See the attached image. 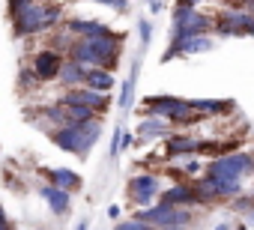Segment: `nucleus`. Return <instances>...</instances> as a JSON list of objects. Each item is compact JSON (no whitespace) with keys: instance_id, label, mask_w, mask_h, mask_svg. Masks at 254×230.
<instances>
[{"instance_id":"15","label":"nucleus","mask_w":254,"mask_h":230,"mask_svg":"<svg viewBox=\"0 0 254 230\" xmlns=\"http://www.w3.org/2000/svg\"><path fill=\"white\" fill-rule=\"evenodd\" d=\"M45 176H48V185H54V188H60V191H66V194H72V191H78V188L84 185L81 173H75V171H69V168H48Z\"/></svg>"},{"instance_id":"6","label":"nucleus","mask_w":254,"mask_h":230,"mask_svg":"<svg viewBox=\"0 0 254 230\" xmlns=\"http://www.w3.org/2000/svg\"><path fill=\"white\" fill-rule=\"evenodd\" d=\"M126 194H129V200L138 206V209H147L159 200L162 194V179L159 173H135L129 182H126Z\"/></svg>"},{"instance_id":"26","label":"nucleus","mask_w":254,"mask_h":230,"mask_svg":"<svg viewBox=\"0 0 254 230\" xmlns=\"http://www.w3.org/2000/svg\"><path fill=\"white\" fill-rule=\"evenodd\" d=\"M114 230H153V227H147L144 221H135V218H123L114 224Z\"/></svg>"},{"instance_id":"20","label":"nucleus","mask_w":254,"mask_h":230,"mask_svg":"<svg viewBox=\"0 0 254 230\" xmlns=\"http://www.w3.org/2000/svg\"><path fill=\"white\" fill-rule=\"evenodd\" d=\"M39 117H42V120H48L54 129H63V126H69V123H66V111H63L57 102H54V105H45V108L39 111ZM54 129H51V132H54Z\"/></svg>"},{"instance_id":"38","label":"nucleus","mask_w":254,"mask_h":230,"mask_svg":"<svg viewBox=\"0 0 254 230\" xmlns=\"http://www.w3.org/2000/svg\"><path fill=\"white\" fill-rule=\"evenodd\" d=\"M0 221H9V218H6V209H3V206H0Z\"/></svg>"},{"instance_id":"3","label":"nucleus","mask_w":254,"mask_h":230,"mask_svg":"<svg viewBox=\"0 0 254 230\" xmlns=\"http://www.w3.org/2000/svg\"><path fill=\"white\" fill-rule=\"evenodd\" d=\"M200 176H209V179H233V182H242L245 176H254V153L248 150H236L230 156H215L203 165V173Z\"/></svg>"},{"instance_id":"33","label":"nucleus","mask_w":254,"mask_h":230,"mask_svg":"<svg viewBox=\"0 0 254 230\" xmlns=\"http://www.w3.org/2000/svg\"><path fill=\"white\" fill-rule=\"evenodd\" d=\"M251 0H230V9H245Z\"/></svg>"},{"instance_id":"23","label":"nucleus","mask_w":254,"mask_h":230,"mask_svg":"<svg viewBox=\"0 0 254 230\" xmlns=\"http://www.w3.org/2000/svg\"><path fill=\"white\" fill-rule=\"evenodd\" d=\"M200 173H203V162H200L197 156H191V159L183 162V179H186V182L194 179V176H200Z\"/></svg>"},{"instance_id":"29","label":"nucleus","mask_w":254,"mask_h":230,"mask_svg":"<svg viewBox=\"0 0 254 230\" xmlns=\"http://www.w3.org/2000/svg\"><path fill=\"white\" fill-rule=\"evenodd\" d=\"M36 84H39V81H36V75H33L30 69H21V87L27 90V87H36Z\"/></svg>"},{"instance_id":"39","label":"nucleus","mask_w":254,"mask_h":230,"mask_svg":"<svg viewBox=\"0 0 254 230\" xmlns=\"http://www.w3.org/2000/svg\"><path fill=\"white\" fill-rule=\"evenodd\" d=\"M165 230H191V227H165Z\"/></svg>"},{"instance_id":"12","label":"nucleus","mask_w":254,"mask_h":230,"mask_svg":"<svg viewBox=\"0 0 254 230\" xmlns=\"http://www.w3.org/2000/svg\"><path fill=\"white\" fill-rule=\"evenodd\" d=\"M159 203L174 206V209H194V206H197V197H194V191H191L189 182H174V185L162 188Z\"/></svg>"},{"instance_id":"19","label":"nucleus","mask_w":254,"mask_h":230,"mask_svg":"<svg viewBox=\"0 0 254 230\" xmlns=\"http://www.w3.org/2000/svg\"><path fill=\"white\" fill-rule=\"evenodd\" d=\"M84 87H87V90H96V93H111V90L117 87V78H114L111 72H105V69H87Z\"/></svg>"},{"instance_id":"11","label":"nucleus","mask_w":254,"mask_h":230,"mask_svg":"<svg viewBox=\"0 0 254 230\" xmlns=\"http://www.w3.org/2000/svg\"><path fill=\"white\" fill-rule=\"evenodd\" d=\"M197 147H200V138L186 135V132H174L165 138V156L168 159H191V156H197Z\"/></svg>"},{"instance_id":"35","label":"nucleus","mask_w":254,"mask_h":230,"mask_svg":"<svg viewBox=\"0 0 254 230\" xmlns=\"http://www.w3.org/2000/svg\"><path fill=\"white\" fill-rule=\"evenodd\" d=\"M75 230H90V221H87V218H81V221H78V227H75Z\"/></svg>"},{"instance_id":"9","label":"nucleus","mask_w":254,"mask_h":230,"mask_svg":"<svg viewBox=\"0 0 254 230\" xmlns=\"http://www.w3.org/2000/svg\"><path fill=\"white\" fill-rule=\"evenodd\" d=\"M60 66H63V54L54 51V48H42V51H36L33 60H30V72L36 75L39 84H42V81H57Z\"/></svg>"},{"instance_id":"25","label":"nucleus","mask_w":254,"mask_h":230,"mask_svg":"<svg viewBox=\"0 0 254 230\" xmlns=\"http://www.w3.org/2000/svg\"><path fill=\"white\" fill-rule=\"evenodd\" d=\"M120 153H123V126L114 129V138H111V147H108V156L111 159H117Z\"/></svg>"},{"instance_id":"28","label":"nucleus","mask_w":254,"mask_h":230,"mask_svg":"<svg viewBox=\"0 0 254 230\" xmlns=\"http://www.w3.org/2000/svg\"><path fill=\"white\" fill-rule=\"evenodd\" d=\"M30 3H36V0H6V9H9V18H15L18 12H24Z\"/></svg>"},{"instance_id":"10","label":"nucleus","mask_w":254,"mask_h":230,"mask_svg":"<svg viewBox=\"0 0 254 230\" xmlns=\"http://www.w3.org/2000/svg\"><path fill=\"white\" fill-rule=\"evenodd\" d=\"M42 15H45V3H30L24 12H18L12 18V33L18 39H27V36L42 33Z\"/></svg>"},{"instance_id":"14","label":"nucleus","mask_w":254,"mask_h":230,"mask_svg":"<svg viewBox=\"0 0 254 230\" xmlns=\"http://www.w3.org/2000/svg\"><path fill=\"white\" fill-rule=\"evenodd\" d=\"M168 135H174V129L159 120V117H144L138 123V132H135V144H147V141H165Z\"/></svg>"},{"instance_id":"24","label":"nucleus","mask_w":254,"mask_h":230,"mask_svg":"<svg viewBox=\"0 0 254 230\" xmlns=\"http://www.w3.org/2000/svg\"><path fill=\"white\" fill-rule=\"evenodd\" d=\"M251 206H254V200H251V194H248V191H242V194H236V197L230 200V209H233V212H239V215H245Z\"/></svg>"},{"instance_id":"32","label":"nucleus","mask_w":254,"mask_h":230,"mask_svg":"<svg viewBox=\"0 0 254 230\" xmlns=\"http://www.w3.org/2000/svg\"><path fill=\"white\" fill-rule=\"evenodd\" d=\"M242 224H245L248 230H254V206H251V209L245 212V221H242Z\"/></svg>"},{"instance_id":"16","label":"nucleus","mask_w":254,"mask_h":230,"mask_svg":"<svg viewBox=\"0 0 254 230\" xmlns=\"http://www.w3.org/2000/svg\"><path fill=\"white\" fill-rule=\"evenodd\" d=\"M138 72H141V54L135 57L132 72L126 75V81L120 84V99H117V105H120V111H123V114H129V111H132V105H135V84H138Z\"/></svg>"},{"instance_id":"1","label":"nucleus","mask_w":254,"mask_h":230,"mask_svg":"<svg viewBox=\"0 0 254 230\" xmlns=\"http://www.w3.org/2000/svg\"><path fill=\"white\" fill-rule=\"evenodd\" d=\"M123 33H108V36H96V39H75V45L69 48V60L84 66V69H105L114 72L117 60L123 54Z\"/></svg>"},{"instance_id":"4","label":"nucleus","mask_w":254,"mask_h":230,"mask_svg":"<svg viewBox=\"0 0 254 230\" xmlns=\"http://www.w3.org/2000/svg\"><path fill=\"white\" fill-rule=\"evenodd\" d=\"M191 209H174V206H165V203H153L147 209H135V221H144L147 227L153 230H165V227H194L191 221Z\"/></svg>"},{"instance_id":"17","label":"nucleus","mask_w":254,"mask_h":230,"mask_svg":"<svg viewBox=\"0 0 254 230\" xmlns=\"http://www.w3.org/2000/svg\"><path fill=\"white\" fill-rule=\"evenodd\" d=\"M39 197L48 203V209L54 212V215H66L69 212V206H72V194H66V191H60V188H54V185H39Z\"/></svg>"},{"instance_id":"13","label":"nucleus","mask_w":254,"mask_h":230,"mask_svg":"<svg viewBox=\"0 0 254 230\" xmlns=\"http://www.w3.org/2000/svg\"><path fill=\"white\" fill-rule=\"evenodd\" d=\"M63 30L69 36H75V39H96V36H108L111 33V27L105 21H99V18H69L63 24Z\"/></svg>"},{"instance_id":"8","label":"nucleus","mask_w":254,"mask_h":230,"mask_svg":"<svg viewBox=\"0 0 254 230\" xmlns=\"http://www.w3.org/2000/svg\"><path fill=\"white\" fill-rule=\"evenodd\" d=\"M48 135H51V144H54V147H60L63 153H72V156H78V159H87L90 150H93V147H87L81 126H63V129L48 132Z\"/></svg>"},{"instance_id":"36","label":"nucleus","mask_w":254,"mask_h":230,"mask_svg":"<svg viewBox=\"0 0 254 230\" xmlns=\"http://www.w3.org/2000/svg\"><path fill=\"white\" fill-rule=\"evenodd\" d=\"M212 230H230V224H227V221H218V224H215Z\"/></svg>"},{"instance_id":"30","label":"nucleus","mask_w":254,"mask_h":230,"mask_svg":"<svg viewBox=\"0 0 254 230\" xmlns=\"http://www.w3.org/2000/svg\"><path fill=\"white\" fill-rule=\"evenodd\" d=\"M233 111H236V102L233 99H221V114H218V117H230Z\"/></svg>"},{"instance_id":"2","label":"nucleus","mask_w":254,"mask_h":230,"mask_svg":"<svg viewBox=\"0 0 254 230\" xmlns=\"http://www.w3.org/2000/svg\"><path fill=\"white\" fill-rule=\"evenodd\" d=\"M144 111H147V117H159V120H165L171 129H189V126L203 123V117H197V114L189 108V99L168 96V93L144 99Z\"/></svg>"},{"instance_id":"43","label":"nucleus","mask_w":254,"mask_h":230,"mask_svg":"<svg viewBox=\"0 0 254 230\" xmlns=\"http://www.w3.org/2000/svg\"><path fill=\"white\" fill-rule=\"evenodd\" d=\"M39 230H42V227H39Z\"/></svg>"},{"instance_id":"7","label":"nucleus","mask_w":254,"mask_h":230,"mask_svg":"<svg viewBox=\"0 0 254 230\" xmlns=\"http://www.w3.org/2000/svg\"><path fill=\"white\" fill-rule=\"evenodd\" d=\"M60 108H72V105H84L90 108L96 117H102V114H108V108L114 105L111 93H96V90H87V87H75V90H66L60 99H57Z\"/></svg>"},{"instance_id":"37","label":"nucleus","mask_w":254,"mask_h":230,"mask_svg":"<svg viewBox=\"0 0 254 230\" xmlns=\"http://www.w3.org/2000/svg\"><path fill=\"white\" fill-rule=\"evenodd\" d=\"M0 230H12V224L9 221H0Z\"/></svg>"},{"instance_id":"42","label":"nucleus","mask_w":254,"mask_h":230,"mask_svg":"<svg viewBox=\"0 0 254 230\" xmlns=\"http://www.w3.org/2000/svg\"><path fill=\"white\" fill-rule=\"evenodd\" d=\"M251 39H254V30H251Z\"/></svg>"},{"instance_id":"21","label":"nucleus","mask_w":254,"mask_h":230,"mask_svg":"<svg viewBox=\"0 0 254 230\" xmlns=\"http://www.w3.org/2000/svg\"><path fill=\"white\" fill-rule=\"evenodd\" d=\"M63 24V6L60 3H48L45 6V15H42V33L45 30H54Z\"/></svg>"},{"instance_id":"34","label":"nucleus","mask_w":254,"mask_h":230,"mask_svg":"<svg viewBox=\"0 0 254 230\" xmlns=\"http://www.w3.org/2000/svg\"><path fill=\"white\" fill-rule=\"evenodd\" d=\"M150 3V12H162V0H147Z\"/></svg>"},{"instance_id":"31","label":"nucleus","mask_w":254,"mask_h":230,"mask_svg":"<svg viewBox=\"0 0 254 230\" xmlns=\"http://www.w3.org/2000/svg\"><path fill=\"white\" fill-rule=\"evenodd\" d=\"M108 218H111V221H120V206H117V203L108 206Z\"/></svg>"},{"instance_id":"5","label":"nucleus","mask_w":254,"mask_h":230,"mask_svg":"<svg viewBox=\"0 0 254 230\" xmlns=\"http://www.w3.org/2000/svg\"><path fill=\"white\" fill-rule=\"evenodd\" d=\"M215 36L221 39H242V36H251L254 30V15H248L245 9H221L215 15Z\"/></svg>"},{"instance_id":"41","label":"nucleus","mask_w":254,"mask_h":230,"mask_svg":"<svg viewBox=\"0 0 254 230\" xmlns=\"http://www.w3.org/2000/svg\"><path fill=\"white\" fill-rule=\"evenodd\" d=\"M248 194H251V200H254V188H251V191H248Z\"/></svg>"},{"instance_id":"18","label":"nucleus","mask_w":254,"mask_h":230,"mask_svg":"<svg viewBox=\"0 0 254 230\" xmlns=\"http://www.w3.org/2000/svg\"><path fill=\"white\" fill-rule=\"evenodd\" d=\"M84 75H87V69H84V66H78V63H72V60H63L57 81H60V87L75 90V87H84Z\"/></svg>"},{"instance_id":"40","label":"nucleus","mask_w":254,"mask_h":230,"mask_svg":"<svg viewBox=\"0 0 254 230\" xmlns=\"http://www.w3.org/2000/svg\"><path fill=\"white\" fill-rule=\"evenodd\" d=\"M230 230H248V227H245V224H236V227H230Z\"/></svg>"},{"instance_id":"27","label":"nucleus","mask_w":254,"mask_h":230,"mask_svg":"<svg viewBox=\"0 0 254 230\" xmlns=\"http://www.w3.org/2000/svg\"><path fill=\"white\" fill-rule=\"evenodd\" d=\"M90 3H102V6H111L114 12H129V0H90Z\"/></svg>"},{"instance_id":"22","label":"nucleus","mask_w":254,"mask_h":230,"mask_svg":"<svg viewBox=\"0 0 254 230\" xmlns=\"http://www.w3.org/2000/svg\"><path fill=\"white\" fill-rule=\"evenodd\" d=\"M138 39H141V54L150 48V42H153V21L150 18H141L138 21Z\"/></svg>"}]
</instances>
